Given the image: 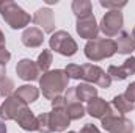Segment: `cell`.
Returning <instances> with one entry per match:
<instances>
[{
  "instance_id": "6da1fadb",
  "label": "cell",
  "mask_w": 135,
  "mask_h": 133,
  "mask_svg": "<svg viewBox=\"0 0 135 133\" xmlns=\"http://www.w3.org/2000/svg\"><path fill=\"white\" fill-rule=\"evenodd\" d=\"M69 85V77L66 75L65 69H55L42 74L39 77V88L42 96L47 100H54L58 96H63Z\"/></svg>"
},
{
  "instance_id": "7a4b0ae2",
  "label": "cell",
  "mask_w": 135,
  "mask_h": 133,
  "mask_svg": "<svg viewBox=\"0 0 135 133\" xmlns=\"http://www.w3.org/2000/svg\"><path fill=\"white\" fill-rule=\"evenodd\" d=\"M0 16L13 30L25 28L33 21V17L13 0H0Z\"/></svg>"
},
{
  "instance_id": "3957f363",
  "label": "cell",
  "mask_w": 135,
  "mask_h": 133,
  "mask_svg": "<svg viewBox=\"0 0 135 133\" xmlns=\"http://www.w3.org/2000/svg\"><path fill=\"white\" fill-rule=\"evenodd\" d=\"M71 119L65 110H52L49 113H41L38 116V132L39 133H60L65 132Z\"/></svg>"
},
{
  "instance_id": "277c9868",
  "label": "cell",
  "mask_w": 135,
  "mask_h": 133,
  "mask_svg": "<svg viewBox=\"0 0 135 133\" xmlns=\"http://www.w3.org/2000/svg\"><path fill=\"white\" fill-rule=\"evenodd\" d=\"M116 53V42L108 38H96L86 42L85 57L91 61H101Z\"/></svg>"
},
{
  "instance_id": "5b68a950",
  "label": "cell",
  "mask_w": 135,
  "mask_h": 133,
  "mask_svg": "<svg viewBox=\"0 0 135 133\" xmlns=\"http://www.w3.org/2000/svg\"><path fill=\"white\" fill-rule=\"evenodd\" d=\"M49 45H50V50H54L63 57H72L79 50L74 38L65 30H58V32L52 33V36L49 38Z\"/></svg>"
},
{
  "instance_id": "8992f818",
  "label": "cell",
  "mask_w": 135,
  "mask_h": 133,
  "mask_svg": "<svg viewBox=\"0 0 135 133\" xmlns=\"http://www.w3.org/2000/svg\"><path fill=\"white\" fill-rule=\"evenodd\" d=\"M102 127L108 133H134V122L121 114H118L112 106L105 117H102Z\"/></svg>"
},
{
  "instance_id": "52a82bcc",
  "label": "cell",
  "mask_w": 135,
  "mask_h": 133,
  "mask_svg": "<svg viewBox=\"0 0 135 133\" xmlns=\"http://www.w3.org/2000/svg\"><path fill=\"white\" fill-rule=\"evenodd\" d=\"M123 25H124V17H123V13L119 9H115V11H107L104 14L101 21V25H99V30H101L105 38H113V36H118L123 30Z\"/></svg>"
},
{
  "instance_id": "ba28073f",
  "label": "cell",
  "mask_w": 135,
  "mask_h": 133,
  "mask_svg": "<svg viewBox=\"0 0 135 133\" xmlns=\"http://www.w3.org/2000/svg\"><path fill=\"white\" fill-rule=\"evenodd\" d=\"M82 80H85V83H90V85H98L99 88H110L112 85V78L108 77V74L101 69L96 64H82Z\"/></svg>"
},
{
  "instance_id": "9c48e42d",
  "label": "cell",
  "mask_w": 135,
  "mask_h": 133,
  "mask_svg": "<svg viewBox=\"0 0 135 133\" xmlns=\"http://www.w3.org/2000/svg\"><path fill=\"white\" fill-rule=\"evenodd\" d=\"M27 105L19 99L17 96H9L3 100V103L0 105V117L3 121H16L17 114L25 108Z\"/></svg>"
},
{
  "instance_id": "30bf717a",
  "label": "cell",
  "mask_w": 135,
  "mask_h": 133,
  "mask_svg": "<svg viewBox=\"0 0 135 133\" xmlns=\"http://www.w3.org/2000/svg\"><path fill=\"white\" fill-rule=\"evenodd\" d=\"M75 30H77V34L80 38H83L86 41L96 39L98 34H99V25H98V21H96L94 14H91L88 17H83V19H77Z\"/></svg>"
},
{
  "instance_id": "8fae6325",
  "label": "cell",
  "mask_w": 135,
  "mask_h": 133,
  "mask_svg": "<svg viewBox=\"0 0 135 133\" xmlns=\"http://www.w3.org/2000/svg\"><path fill=\"white\" fill-rule=\"evenodd\" d=\"M16 74L19 78L25 80V81H35V80H39V75L41 70L36 64V61H32L30 58H22L17 66H16Z\"/></svg>"
},
{
  "instance_id": "7c38bea8",
  "label": "cell",
  "mask_w": 135,
  "mask_h": 133,
  "mask_svg": "<svg viewBox=\"0 0 135 133\" xmlns=\"http://www.w3.org/2000/svg\"><path fill=\"white\" fill-rule=\"evenodd\" d=\"M35 25H38L42 33H54L55 30V17L50 8H39L33 16Z\"/></svg>"
},
{
  "instance_id": "4fadbf2b",
  "label": "cell",
  "mask_w": 135,
  "mask_h": 133,
  "mask_svg": "<svg viewBox=\"0 0 135 133\" xmlns=\"http://www.w3.org/2000/svg\"><path fill=\"white\" fill-rule=\"evenodd\" d=\"M107 74H108V77L112 80H118V81L126 80L129 75H134L135 74V58L134 57H129L121 66H108Z\"/></svg>"
},
{
  "instance_id": "5bb4252c",
  "label": "cell",
  "mask_w": 135,
  "mask_h": 133,
  "mask_svg": "<svg viewBox=\"0 0 135 133\" xmlns=\"http://www.w3.org/2000/svg\"><path fill=\"white\" fill-rule=\"evenodd\" d=\"M16 122L17 125L25 130V132H38V116H35L33 111L25 106L16 117Z\"/></svg>"
},
{
  "instance_id": "9a60e30c",
  "label": "cell",
  "mask_w": 135,
  "mask_h": 133,
  "mask_svg": "<svg viewBox=\"0 0 135 133\" xmlns=\"http://www.w3.org/2000/svg\"><path fill=\"white\" fill-rule=\"evenodd\" d=\"M21 41H22V44L25 47L36 49V47L42 45V42H44V33L38 27H28V28L24 30V33L21 36Z\"/></svg>"
},
{
  "instance_id": "2e32d148",
  "label": "cell",
  "mask_w": 135,
  "mask_h": 133,
  "mask_svg": "<svg viewBox=\"0 0 135 133\" xmlns=\"http://www.w3.org/2000/svg\"><path fill=\"white\" fill-rule=\"evenodd\" d=\"M86 113L91 116V117H96V119H102V117H105L107 114H108V111H110V103H107L104 99L101 97H94L93 100H90L88 102V105H86Z\"/></svg>"
},
{
  "instance_id": "e0dca14e",
  "label": "cell",
  "mask_w": 135,
  "mask_h": 133,
  "mask_svg": "<svg viewBox=\"0 0 135 133\" xmlns=\"http://www.w3.org/2000/svg\"><path fill=\"white\" fill-rule=\"evenodd\" d=\"M115 42H116V52L121 53V55H131L135 50V41L131 33L121 32Z\"/></svg>"
},
{
  "instance_id": "ac0fdd59",
  "label": "cell",
  "mask_w": 135,
  "mask_h": 133,
  "mask_svg": "<svg viewBox=\"0 0 135 133\" xmlns=\"http://www.w3.org/2000/svg\"><path fill=\"white\" fill-rule=\"evenodd\" d=\"M14 96H17L25 105H28V103H33L38 100L39 89L33 85H22V86H17V89L14 91Z\"/></svg>"
},
{
  "instance_id": "d6986e66",
  "label": "cell",
  "mask_w": 135,
  "mask_h": 133,
  "mask_svg": "<svg viewBox=\"0 0 135 133\" xmlns=\"http://www.w3.org/2000/svg\"><path fill=\"white\" fill-rule=\"evenodd\" d=\"M75 97L79 102H90L98 97V88L90 83H80L75 86Z\"/></svg>"
},
{
  "instance_id": "ffe728a7",
  "label": "cell",
  "mask_w": 135,
  "mask_h": 133,
  "mask_svg": "<svg viewBox=\"0 0 135 133\" xmlns=\"http://www.w3.org/2000/svg\"><path fill=\"white\" fill-rule=\"evenodd\" d=\"M110 106L118 113V114H121V116H124L126 113H131V111H134L135 105L132 102H129V100L124 97V94H118V96H115L113 100H112V103H110Z\"/></svg>"
},
{
  "instance_id": "44dd1931",
  "label": "cell",
  "mask_w": 135,
  "mask_h": 133,
  "mask_svg": "<svg viewBox=\"0 0 135 133\" xmlns=\"http://www.w3.org/2000/svg\"><path fill=\"white\" fill-rule=\"evenodd\" d=\"M71 8L77 19H83L93 14V5L90 0H74Z\"/></svg>"
},
{
  "instance_id": "7402d4cb",
  "label": "cell",
  "mask_w": 135,
  "mask_h": 133,
  "mask_svg": "<svg viewBox=\"0 0 135 133\" xmlns=\"http://www.w3.org/2000/svg\"><path fill=\"white\" fill-rule=\"evenodd\" d=\"M65 111H66V114L69 116L71 121H79V119H82V117L85 116V113H86V110H85V106L82 105V102H68Z\"/></svg>"
},
{
  "instance_id": "603a6c76",
  "label": "cell",
  "mask_w": 135,
  "mask_h": 133,
  "mask_svg": "<svg viewBox=\"0 0 135 133\" xmlns=\"http://www.w3.org/2000/svg\"><path fill=\"white\" fill-rule=\"evenodd\" d=\"M52 63H54L52 50H42V52L39 53L38 60H36V64H38V67H39L41 74L49 72V69H50V64H52Z\"/></svg>"
},
{
  "instance_id": "cb8c5ba5",
  "label": "cell",
  "mask_w": 135,
  "mask_h": 133,
  "mask_svg": "<svg viewBox=\"0 0 135 133\" xmlns=\"http://www.w3.org/2000/svg\"><path fill=\"white\" fill-rule=\"evenodd\" d=\"M14 88H16V85H14V81L11 78L5 77L3 80H0V96H3L5 99L9 97V96H13Z\"/></svg>"
},
{
  "instance_id": "d4e9b609",
  "label": "cell",
  "mask_w": 135,
  "mask_h": 133,
  "mask_svg": "<svg viewBox=\"0 0 135 133\" xmlns=\"http://www.w3.org/2000/svg\"><path fill=\"white\" fill-rule=\"evenodd\" d=\"M65 72H66V75L69 77V80L71 78L72 80H82V66H79V64H74V63L68 64L65 67Z\"/></svg>"
},
{
  "instance_id": "484cf974",
  "label": "cell",
  "mask_w": 135,
  "mask_h": 133,
  "mask_svg": "<svg viewBox=\"0 0 135 133\" xmlns=\"http://www.w3.org/2000/svg\"><path fill=\"white\" fill-rule=\"evenodd\" d=\"M99 3H101L102 8H107L108 11H115V9L121 11V8H124L127 5L126 0H121V2H118V0H101Z\"/></svg>"
},
{
  "instance_id": "4316f807",
  "label": "cell",
  "mask_w": 135,
  "mask_h": 133,
  "mask_svg": "<svg viewBox=\"0 0 135 133\" xmlns=\"http://www.w3.org/2000/svg\"><path fill=\"white\" fill-rule=\"evenodd\" d=\"M50 103H52V108H54V110H66V105H68L65 96L55 97L54 100H50Z\"/></svg>"
},
{
  "instance_id": "83f0119b",
  "label": "cell",
  "mask_w": 135,
  "mask_h": 133,
  "mask_svg": "<svg viewBox=\"0 0 135 133\" xmlns=\"http://www.w3.org/2000/svg\"><path fill=\"white\" fill-rule=\"evenodd\" d=\"M124 97L129 100V102H132L135 103V81L134 83H131L127 88H126V93H124Z\"/></svg>"
},
{
  "instance_id": "f1b7e54d",
  "label": "cell",
  "mask_w": 135,
  "mask_h": 133,
  "mask_svg": "<svg viewBox=\"0 0 135 133\" xmlns=\"http://www.w3.org/2000/svg\"><path fill=\"white\" fill-rule=\"evenodd\" d=\"M11 60V53L6 50V47L5 49H0V64H3V66H6V63Z\"/></svg>"
},
{
  "instance_id": "f546056e",
  "label": "cell",
  "mask_w": 135,
  "mask_h": 133,
  "mask_svg": "<svg viewBox=\"0 0 135 133\" xmlns=\"http://www.w3.org/2000/svg\"><path fill=\"white\" fill-rule=\"evenodd\" d=\"M80 133H101V132H99V129H98L96 125H93V124H85V125L82 127Z\"/></svg>"
},
{
  "instance_id": "4dcf8cb0",
  "label": "cell",
  "mask_w": 135,
  "mask_h": 133,
  "mask_svg": "<svg viewBox=\"0 0 135 133\" xmlns=\"http://www.w3.org/2000/svg\"><path fill=\"white\" fill-rule=\"evenodd\" d=\"M5 77H6V66L0 64V80H3Z\"/></svg>"
},
{
  "instance_id": "1f68e13d",
  "label": "cell",
  "mask_w": 135,
  "mask_h": 133,
  "mask_svg": "<svg viewBox=\"0 0 135 133\" xmlns=\"http://www.w3.org/2000/svg\"><path fill=\"white\" fill-rule=\"evenodd\" d=\"M5 44H6V41H5V34L2 33V30H0V49H5Z\"/></svg>"
},
{
  "instance_id": "d6a6232c",
  "label": "cell",
  "mask_w": 135,
  "mask_h": 133,
  "mask_svg": "<svg viewBox=\"0 0 135 133\" xmlns=\"http://www.w3.org/2000/svg\"><path fill=\"white\" fill-rule=\"evenodd\" d=\"M0 133H6V125H5V122H2V121H0Z\"/></svg>"
},
{
  "instance_id": "836d02e7",
  "label": "cell",
  "mask_w": 135,
  "mask_h": 133,
  "mask_svg": "<svg viewBox=\"0 0 135 133\" xmlns=\"http://www.w3.org/2000/svg\"><path fill=\"white\" fill-rule=\"evenodd\" d=\"M47 5H52V3H57V0H46Z\"/></svg>"
},
{
  "instance_id": "e575fe53",
  "label": "cell",
  "mask_w": 135,
  "mask_h": 133,
  "mask_svg": "<svg viewBox=\"0 0 135 133\" xmlns=\"http://www.w3.org/2000/svg\"><path fill=\"white\" fill-rule=\"evenodd\" d=\"M132 38H134V41H135V27H134V30H132Z\"/></svg>"
},
{
  "instance_id": "d590c367",
  "label": "cell",
  "mask_w": 135,
  "mask_h": 133,
  "mask_svg": "<svg viewBox=\"0 0 135 133\" xmlns=\"http://www.w3.org/2000/svg\"><path fill=\"white\" fill-rule=\"evenodd\" d=\"M68 133H75V132H68Z\"/></svg>"
}]
</instances>
